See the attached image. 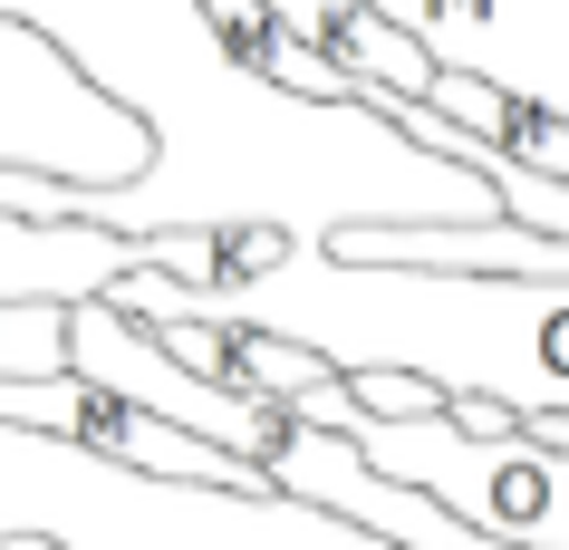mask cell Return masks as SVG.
Segmentation results:
<instances>
[{
    "instance_id": "cell-1",
    "label": "cell",
    "mask_w": 569,
    "mask_h": 550,
    "mask_svg": "<svg viewBox=\"0 0 569 550\" xmlns=\"http://www.w3.org/2000/svg\"><path fill=\"white\" fill-rule=\"evenodd\" d=\"M39 20L97 88L154 126V164L126 193H88L97 222H280L300 251H329L358 222H473L502 193L425 146L377 97H300L241 59L212 0H0Z\"/></svg>"
},
{
    "instance_id": "cell-2",
    "label": "cell",
    "mask_w": 569,
    "mask_h": 550,
    "mask_svg": "<svg viewBox=\"0 0 569 550\" xmlns=\"http://www.w3.org/2000/svg\"><path fill=\"white\" fill-rule=\"evenodd\" d=\"M146 319H261L309 338L329 367H416L463 406L569 416V271H463V261H358V251H280L241 280L126 271Z\"/></svg>"
},
{
    "instance_id": "cell-3",
    "label": "cell",
    "mask_w": 569,
    "mask_h": 550,
    "mask_svg": "<svg viewBox=\"0 0 569 550\" xmlns=\"http://www.w3.org/2000/svg\"><path fill=\"white\" fill-rule=\"evenodd\" d=\"M49 531L68 550H396L290 483H174L49 426L0 416V541Z\"/></svg>"
},
{
    "instance_id": "cell-4",
    "label": "cell",
    "mask_w": 569,
    "mask_h": 550,
    "mask_svg": "<svg viewBox=\"0 0 569 550\" xmlns=\"http://www.w3.org/2000/svg\"><path fill=\"white\" fill-rule=\"evenodd\" d=\"M367 454L387 463V473H406V483L445 492L453 512H473L482 531H502V541L521 550H569V444L540 426H492V416H463V397L435 406V416H377L367 406L358 426Z\"/></svg>"
},
{
    "instance_id": "cell-5",
    "label": "cell",
    "mask_w": 569,
    "mask_h": 550,
    "mask_svg": "<svg viewBox=\"0 0 569 550\" xmlns=\"http://www.w3.org/2000/svg\"><path fill=\"white\" fill-rule=\"evenodd\" d=\"M0 164H39L88 193H126L154 164V126L117 88H97L39 20L0 10Z\"/></svg>"
},
{
    "instance_id": "cell-6",
    "label": "cell",
    "mask_w": 569,
    "mask_h": 550,
    "mask_svg": "<svg viewBox=\"0 0 569 550\" xmlns=\"http://www.w3.org/2000/svg\"><path fill=\"white\" fill-rule=\"evenodd\" d=\"M270 483H290V492H309V502H329V512L367 521V531H387L396 550H521V541H502V531H482L473 512H453L445 492L387 473L358 434L309 426V416L280 426V444H270Z\"/></svg>"
},
{
    "instance_id": "cell-7",
    "label": "cell",
    "mask_w": 569,
    "mask_h": 550,
    "mask_svg": "<svg viewBox=\"0 0 569 550\" xmlns=\"http://www.w3.org/2000/svg\"><path fill=\"white\" fill-rule=\"evenodd\" d=\"M146 261H164V232H126L97 213H0V300H88Z\"/></svg>"
},
{
    "instance_id": "cell-8",
    "label": "cell",
    "mask_w": 569,
    "mask_h": 550,
    "mask_svg": "<svg viewBox=\"0 0 569 550\" xmlns=\"http://www.w3.org/2000/svg\"><path fill=\"white\" fill-rule=\"evenodd\" d=\"M0 550H68V541H49V531H20V541H0Z\"/></svg>"
}]
</instances>
